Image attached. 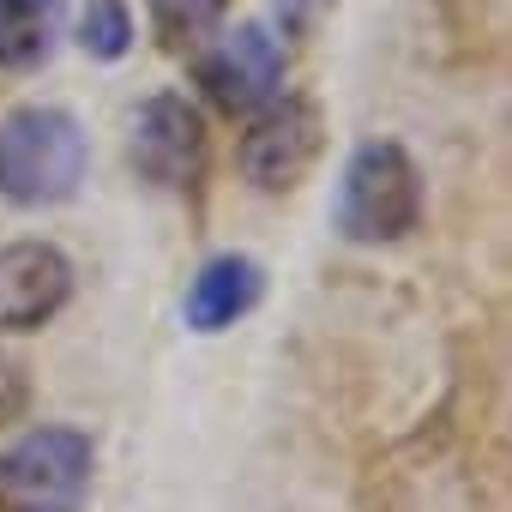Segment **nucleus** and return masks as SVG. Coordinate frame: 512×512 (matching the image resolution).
<instances>
[{"label":"nucleus","mask_w":512,"mask_h":512,"mask_svg":"<svg viewBox=\"0 0 512 512\" xmlns=\"http://www.w3.org/2000/svg\"><path fill=\"white\" fill-rule=\"evenodd\" d=\"M91 163L85 127L55 103H25L0 121V199L13 205H61L79 193Z\"/></svg>","instance_id":"f257e3e1"},{"label":"nucleus","mask_w":512,"mask_h":512,"mask_svg":"<svg viewBox=\"0 0 512 512\" xmlns=\"http://www.w3.org/2000/svg\"><path fill=\"white\" fill-rule=\"evenodd\" d=\"M422 223V175L410 163L404 145L392 139H368L356 145V157L344 163L338 181V229L362 247L398 241Z\"/></svg>","instance_id":"f03ea898"},{"label":"nucleus","mask_w":512,"mask_h":512,"mask_svg":"<svg viewBox=\"0 0 512 512\" xmlns=\"http://www.w3.org/2000/svg\"><path fill=\"white\" fill-rule=\"evenodd\" d=\"M91 434L31 428L0 452V512H85L91 494Z\"/></svg>","instance_id":"7ed1b4c3"},{"label":"nucleus","mask_w":512,"mask_h":512,"mask_svg":"<svg viewBox=\"0 0 512 512\" xmlns=\"http://www.w3.org/2000/svg\"><path fill=\"white\" fill-rule=\"evenodd\" d=\"M284 79H290L284 37L272 25H260V19L223 31L199 61V85L223 115H260L266 103L284 97Z\"/></svg>","instance_id":"20e7f679"},{"label":"nucleus","mask_w":512,"mask_h":512,"mask_svg":"<svg viewBox=\"0 0 512 512\" xmlns=\"http://www.w3.org/2000/svg\"><path fill=\"white\" fill-rule=\"evenodd\" d=\"M326 151V115L308 97H278L241 139V175L260 193H290Z\"/></svg>","instance_id":"39448f33"},{"label":"nucleus","mask_w":512,"mask_h":512,"mask_svg":"<svg viewBox=\"0 0 512 512\" xmlns=\"http://www.w3.org/2000/svg\"><path fill=\"white\" fill-rule=\"evenodd\" d=\"M73 296V260L55 241L0 247V332H37Z\"/></svg>","instance_id":"423d86ee"},{"label":"nucleus","mask_w":512,"mask_h":512,"mask_svg":"<svg viewBox=\"0 0 512 512\" xmlns=\"http://www.w3.org/2000/svg\"><path fill=\"white\" fill-rule=\"evenodd\" d=\"M133 169L151 187H193L205 169V121L187 97H151L133 115Z\"/></svg>","instance_id":"0eeeda50"},{"label":"nucleus","mask_w":512,"mask_h":512,"mask_svg":"<svg viewBox=\"0 0 512 512\" xmlns=\"http://www.w3.org/2000/svg\"><path fill=\"white\" fill-rule=\"evenodd\" d=\"M260 290H266L260 260H247V253H217V260H205L199 278L187 284V326L193 332H223L241 314H253Z\"/></svg>","instance_id":"6e6552de"},{"label":"nucleus","mask_w":512,"mask_h":512,"mask_svg":"<svg viewBox=\"0 0 512 512\" xmlns=\"http://www.w3.org/2000/svg\"><path fill=\"white\" fill-rule=\"evenodd\" d=\"M67 31V0H0V67L37 73Z\"/></svg>","instance_id":"1a4fd4ad"},{"label":"nucleus","mask_w":512,"mask_h":512,"mask_svg":"<svg viewBox=\"0 0 512 512\" xmlns=\"http://www.w3.org/2000/svg\"><path fill=\"white\" fill-rule=\"evenodd\" d=\"M79 43L97 61H121L133 49V13L127 0H85V19H79Z\"/></svg>","instance_id":"9d476101"},{"label":"nucleus","mask_w":512,"mask_h":512,"mask_svg":"<svg viewBox=\"0 0 512 512\" xmlns=\"http://www.w3.org/2000/svg\"><path fill=\"white\" fill-rule=\"evenodd\" d=\"M145 7H151V25L163 43H193L229 13V0H145Z\"/></svg>","instance_id":"9b49d317"},{"label":"nucleus","mask_w":512,"mask_h":512,"mask_svg":"<svg viewBox=\"0 0 512 512\" xmlns=\"http://www.w3.org/2000/svg\"><path fill=\"white\" fill-rule=\"evenodd\" d=\"M278 19H284V37H308L326 13H332V0H272Z\"/></svg>","instance_id":"f8f14e48"},{"label":"nucleus","mask_w":512,"mask_h":512,"mask_svg":"<svg viewBox=\"0 0 512 512\" xmlns=\"http://www.w3.org/2000/svg\"><path fill=\"white\" fill-rule=\"evenodd\" d=\"M19 404H25V380H19V368L7 356H0V416H13Z\"/></svg>","instance_id":"ddd939ff"}]
</instances>
